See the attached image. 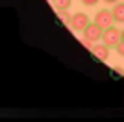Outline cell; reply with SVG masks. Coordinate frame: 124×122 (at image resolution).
<instances>
[{
  "label": "cell",
  "instance_id": "1",
  "mask_svg": "<svg viewBox=\"0 0 124 122\" xmlns=\"http://www.w3.org/2000/svg\"><path fill=\"white\" fill-rule=\"evenodd\" d=\"M122 41V30L120 28H115V26H109L104 30V35H102V43L109 46V48H115Z\"/></svg>",
  "mask_w": 124,
  "mask_h": 122
},
{
  "label": "cell",
  "instance_id": "2",
  "mask_svg": "<svg viewBox=\"0 0 124 122\" xmlns=\"http://www.w3.org/2000/svg\"><path fill=\"white\" fill-rule=\"evenodd\" d=\"M93 22H96L98 26H102L104 30L106 28H109V26H113L115 24V19H113V11H109V9H100L94 13V20Z\"/></svg>",
  "mask_w": 124,
  "mask_h": 122
},
{
  "label": "cell",
  "instance_id": "3",
  "mask_svg": "<svg viewBox=\"0 0 124 122\" xmlns=\"http://www.w3.org/2000/svg\"><path fill=\"white\" fill-rule=\"evenodd\" d=\"M89 24H91V20H89V15H87V13H74V15H72L70 28H72L74 31H83Z\"/></svg>",
  "mask_w": 124,
  "mask_h": 122
},
{
  "label": "cell",
  "instance_id": "4",
  "mask_svg": "<svg viewBox=\"0 0 124 122\" xmlns=\"http://www.w3.org/2000/svg\"><path fill=\"white\" fill-rule=\"evenodd\" d=\"M104 35V28L102 26H98L96 22H91V24L83 30V37L89 41H93V43H96V41H100Z\"/></svg>",
  "mask_w": 124,
  "mask_h": 122
},
{
  "label": "cell",
  "instance_id": "5",
  "mask_svg": "<svg viewBox=\"0 0 124 122\" xmlns=\"http://www.w3.org/2000/svg\"><path fill=\"white\" fill-rule=\"evenodd\" d=\"M91 52H93V56H94V57H98L100 61H108V59H109V46L106 45V43L93 45Z\"/></svg>",
  "mask_w": 124,
  "mask_h": 122
},
{
  "label": "cell",
  "instance_id": "6",
  "mask_svg": "<svg viewBox=\"0 0 124 122\" xmlns=\"http://www.w3.org/2000/svg\"><path fill=\"white\" fill-rule=\"evenodd\" d=\"M113 19L115 22H119V24H124V2H117L113 6Z\"/></svg>",
  "mask_w": 124,
  "mask_h": 122
},
{
  "label": "cell",
  "instance_id": "7",
  "mask_svg": "<svg viewBox=\"0 0 124 122\" xmlns=\"http://www.w3.org/2000/svg\"><path fill=\"white\" fill-rule=\"evenodd\" d=\"M52 2H54V6H56V9H57V11L69 9V8L72 6V0H52Z\"/></svg>",
  "mask_w": 124,
  "mask_h": 122
},
{
  "label": "cell",
  "instance_id": "8",
  "mask_svg": "<svg viewBox=\"0 0 124 122\" xmlns=\"http://www.w3.org/2000/svg\"><path fill=\"white\" fill-rule=\"evenodd\" d=\"M57 17L63 20V24H67V26H70V20H72V17L67 13V9H61L59 13H57Z\"/></svg>",
  "mask_w": 124,
  "mask_h": 122
},
{
  "label": "cell",
  "instance_id": "9",
  "mask_svg": "<svg viewBox=\"0 0 124 122\" xmlns=\"http://www.w3.org/2000/svg\"><path fill=\"white\" fill-rule=\"evenodd\" d=\"M115 50H117V54H119V56H122V57H124V41H120L119 45L115 46Z\"/></svg>",
  "mask_w": 124,
  "mask_h": 122
},
{
  "label": "cell",
  "instance_id": "10",
  "mask_svg": "<svg viewBox=\"0 0 124 122\" xmlns=\"http://www.w3.org/2000/svg\"><path fill=\"white\" fill-rule=\"evenodd\" d=\"M100 0H82V4L83 6H89V8H93V6H96Z\"/></svg>",
  "mask_w": 124,
  "mask_h": 122
},
{
  "label": "cell",
  "instance_id": "11",
  "mask_svg": "<svg viewBox=\"0 0 124 122\" xmlns=\"http://www.w3.org/2000/svg\"><path fill=\"white\" fill-rule=\"evenodd\" d=\"M104 2H106V4H111V6H115L117 2H119V0H104Z\"/></svg>",
  "mask_w": 124,
  "mask_h": 122
},
{
  "label": "cell",
  "instance_id": "12",
  "mask_svg": "<svg viewBox=\"0 0 124 122\" xmlns=\"http://www.w3.org/2000/svg\"><path fill=\"white\" fill-rule=\"evenodd\" d=\"M115 70L119 72V74H122V72H124V69H122V67H115Z\"/></svg>",
  "mask_w": 124,
  "mask_h": 122
},
{
  "label": "cell",
  "instance_id": "13",
  "mask_svg": "<svg viewBox=\"0 0 124 122\" xmlns=\"http://www.w3.org/2000/svg\"><path fill=\"white\" fill-rule=\"evenodd\" d=\"M122 41H124V30H122Z\"/></svg>",
  "mask_w": 124,
  "mask_h": 122
}]
</instances>
